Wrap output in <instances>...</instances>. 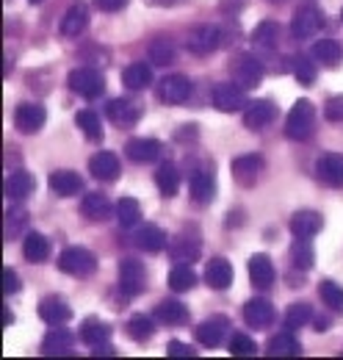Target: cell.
<instances>
[{
    "label": "cell",
    "instance_id": "1",
    "mask_svg": "<svg viewBox=\"0 0 343 360\" xmlns=\"http://www.w3.org/2000/svg\"><path fill=\"white\" fill-rule=\"evenodd\" d=\"M313 131H316V105L310 100H297L285 120V136L291 141H307Z\"/></svg>",
    "mask_w": 343,
    "mask_h": 360
},
{
    "label": "cell",
    "instance_id": "2",
    "mask_svg": "<svg viewBox=\"0 0 343 360\" xmlns=\"http://www.w3.org/2000/svg\"><path fill=\"white\" fill-rule=\"evenodd\" d=\"M67 84H70V89L75 91V94H81L86 100H94V97H100L105 91V78L94 67H78V70H72L70 78H67Z\"/></svg>",
    "mask_w": 343,
    "mask_h": 360
},
{
    "label": "cell",
    "instance_id": "3",
    "mask_svg": "<svg viewBox=\"0 0 343 360\" xmlns=\"http://www.w3.org/2000/svg\"><path fill=\"white\" fill-rule=\"evenodd\" d=\"M58 269L70 277H89L97 271V258L84 247H67L58 255Z\"/></svg>",
    "mask_w": 343,
    "mask_h": 360
},
{
    "label": "cell",
    "instance_id": "4",
    "mask_svg": "<svg viewBox=\"0 0 343 360\" xmlns=\"http://www.w3.org/2000/svg\"><path fill=\"white\" fill-rule=\"evenodd\" d=\"M147 288V269L136 258H122L119 261V291L125 297H138Z\"/></svg>",
    "mask_w": 343,
    "mask_h": 360
},
{
    "label": "cell",
    "instance_id": "5",
    "mask_svg": "<svg viewBox=\"0 0 343 360\" xmlns=\"http://www.w3.org/2000/svg\"><path fill=\"white\" fill-rule=\"evenodd\" d=\"M321 25H324L321 11L316 6H302L291 20V34H294V39H313L321 31Z\"/></svg>",
    "mask_w": 343,
    "mask_h": 360
},
{
    "label": "cell",
    "instance_id": "6",
    "mask_svg": "<svg viewBox=\"0 0 343 360\" xmlns=\"http://www.w3.org/2000/svg\"><path fill=\"white\" fill-rule=\"evenodd\" d=\"M221 28L219 25H200V28H194L191 34H188V39H186V47L194 53V56H208V53H214L221 47Z\"/></svg>",
    "mask_w": 343,
    "mask_h": 360
},
{
    "label": "cell",
    "instance_id": "7",
    "mask_svg": "<svg viewBox=\"0 0 343 360\" xmlns=\"http://www.w3.org/2000/svg\"><path fill=\"white\" fill-rule=\"evenodd\" d=\"M263 75H266V70H263V64L257 61L255 56H238L233 61V81L238 86H244V89H255L257 84L263 81Z\"/></svg>",
    "mask_w": 343,
    "mask_h": 360
},
{
    "label": "cell",
    "instance_id": "8",
    "mask_svg": "<svg viewBox=\"0 0 343 360\" xmlns=\"http://www.w3.org/2000/svg\"><path fill=\"white\" fill-rule=\"evenodd\" d=\"M44 120H47V114H44V108L39 103H20L17 111H14V128L20 134H37V131H42Z\"/></svg>",
    "mask_w": 343,
    "mask_h": 360
},
{
    "label": "cell",
    "instance_id": "9",
    "mask_svg": "<svg viewBox=\"0 0 343 360\" xmlns=\"http://www.w3.org/2000/svg\"><path fill=\"white\" fill-rule=\"evenodd\" d=\"M316 178L330 188H341L343 186V155L338 153H324L316 161Z\"/></svg>",
    "mask_w": 343,
    "mask_h": 360
},
{
    "label": "cell",
    "instance_id": "10",
    "mask_svg": "<svg viewBox=\"0 0 343 360\" xmlns=\"http://www.w3.org/2000/svg\"><path fill=\"white\" fill-rule=\"evenodd\" d=\"M214 105L224 114L241 111L247 105L244 86H238V84H219V86H214Z\"/></svg>",
    "mask_w": 343,
    "mask_h": 360
},
{
    "label": "cell",
    "instance_id": "11",
    "mask_svg": "<svg viewBox=\"0 0 343 360\" xmlns=\"http://www.w3.org/2000/svg\"><path fill=\"white\" fill-rule=\"evenodd\" d=\"M47 186L58 197H78L84 191V178L78 172H72V169H56V172H50Z\"/></svg>",
    "mask_w": 343,
    "mask_h": 360
},
{
    "label": "cell",
    "instance_id": "12",
    "mask_svg": "<svg viewBox=\"0 0 343 360\" xmlns=\"http://www.w3.org/2000/svg\"><path fill=\"white\" fill-rule=\"evenodd\" d=\"M277 117V105L271 100H255V103H247V111H244V125L250 131H263L266 125H271Z\"/></svg>",
    "mask_w": 343,
    "mask_h": 360
},
{
    "label": "cell",
    "instance_id": "13",
    "mask_svg": "<svg viewBox=\"0 0 343 360\" xmlns=\"http://www.w3.org/2000/svg\"><path fill=\"white\" fill-rule=\"evenodd\" d=\"M105 114H108V120L114 122V125H119V128H130V125H136L138 120H141V105L136 103V100H111L108 103V108H105Z\"/></svg>",
    "mask_w": 343,
    "mask_h": 360
},
{
    "label": "cell",
    "instance_id": "14",
    "mask_svg": "<svg viewBox=\"0 0 343 360\" xmlns=\"http://www.w3.org/2000/svg\"><path fill=\"white\" fill-rule=\"evenodd\" d=\"M161 153H164V147L155 139H130L125 147V155L133 164H153L161 158Z\"/></svg>",
    "mask_w": 343,
    "mask_h": 360
},
{
    "label": "cell",
    "instance_id": "15",
    "mask_svg": "<svg viewBox=\"0 0 343 360\" xmlns=\"http://www.w3.org/2000/svg\"><path fill=\"white\" fill-rule=\"evenodd\" d=\"M158 94H161L164 103L180 105V103H186L191 97V81L186 75H167L161 81V86H158Z\"/></svg>",
    "mask_w": 343,
    "mask_h": 360
},
{
    "label": "cell",
    "instance_id": "16",
    "mask_svg": "<svg viewBox=\"0 0 343 360\" xmlns=\"http://www.w3.org/2000/svg\"><path fill=\"white\" fill-rule=\"evenodd\" d=\"M89 172H91V178L103 180V183H114L122 172L119 158L114 153H97V155L89 158Z\"/></svg>",
    "mask_w": 343,
    "mask_h": 360
},
{
    "label": "cell",
    "instance_id": "17",
    "mask_svg": "<svg viewBox=\"0 0 343 360\" xmlns=\"http://www.w3.org/2000/svg\"><path fill=\"white\" fill-rule=\"evenodd\" d=\"M75 347V335L70 330H64L61 324L53 327L42 338V355L53 358V355H70V349Z\"/></svg>",
    "mask_w": 343,
    "mask_h": 360
},
{
    "label": "cell",
    "instance_id": "18",
    "mask_svg": "<svg viewBox=\"0 0 343 360\" xmlns=\"http://www.w3.org/2000/svg\"><path fill=\"white\" fill-rule=\"evenodd\" d=\"M39 319L50 327H58V324H67L72 319V308L61 297H44L39 302Z\"/></svg>",
    "mask_w": 343,
    "mask_h": 360
},
{
    "label": "cell",
    "instance_id": "19",
    "mask_svg": "<svg viewBox=\"0 0 343 360\" xmlns=\"http://www.w3.org/2000/svg\"><path fill=\"white\" fill-rule=\"evenodd\" d=\"M86 25H89V8H86V3H72L67 8V14L61 17V34L70 37V39H78L86 31Z\"/></svg>",
    "mask_w": 343,
    "mask_h": 360
},
{
    "label": "cell",
    "instance_id": "20",
    "mask_svg": "<svg viewBox=\"0 0 343 360\" xmlns=\"http://www.w3.org/2000/svg\"><path fill=\"white\" fill-rule=\"evenodd\" d=\"M244 321L250 324V327H255V330H266V327H271V321H274V308H271V302L268 300H250L247 305H244Z\"/></svg>",
    "mask_w": 343,
    "mask_h": 360
},
{
    "label": "cell",
    "instance_id": "21",
    "mask_svg": "<svg viewBox=\"0 0 343 360\" xmlns=\"http://www.w3.org/2000/svg\"><path fill=\"white\" fill-rule=\"evenodd\" d=\"M260 169H263V158L260 155H238L230 164V172H233V178H235L238 186H252Z\"/></svg>",
    "mask_w": 343,
    "mask_h": 360
},
{
    "label": "cell",
    "instance_id": "22",
    "mask_svg": "<svg viewBox=\"0 0 343 360\" xmlns=\"http://www.w3.org/2000/svg\"><path fill=\"white\" fill-rule=\"evenodd\" d=\"M247 269H250V280H252L255 288H271V283H274V277H277L274 264H271V258H268L266 252L252 255Z\"/></svg>",
    "mask_w": 343,
    "mask_h": 360
},
{
    "label": "cell",
    "instance_id": "23",
    "mask_svg": "<svg viewBox=\"0 0 343 360\" xmlns=\"http://www.w3.org/2000/svg\"><path fill=\"white\" fill-rule=\"evenodd\" d=\"M191 197H194V202H200V205L214 202L216 178L211 169H197V172L191 175Z\"/></svg>",
    "mask_w": 343,
    "mask_h": 360
},
{
    "label": "cell",
    "instance_id": "24",
    "mask_svg": "<svg viewBox=\"0 0 343 360\" xmlns=\"http://www.w3.org/2000/svg\"><path fill=\"white\" fill-rule=\"evenodd\" d=\"M205 283L214 288V291H224L233 285V266L230 261L224 258H211L208 266H205Z\"/></svg>",
    "mask_w": 343,
    "mask_h": 360
},
{
    "label": "cell",
    "instance_id": "25",
    "mask_svg": "<svg viewBox=\"0 0 343 360\" xmlns=\"http://www.w3.org/2000/svg\"><path fill=\"white\" fill-rule=\"evenodd\" d=\"M81 211H84L86 219H91V222H105V219L111 217L114 208H111V202H108L105 194H100V191H89V194H84Z\"/></svg>",
    "mask_w": 343,
    "mask_h": 360
},
{
    "label": "cell",
    "instance_id": "26",
    "mask_svg": "<svg viewBox=\"0 0 343 360\" xmlns=\"http://www.w3.org/2000/svg\"><path fill=\"white\" fill-rule=\"evenodd\" d=\"M133 244H136L138 250H144V252H161V250L167 247V233L158 225H144L136 230Z\"/></svg>",
    "mask_w": 343,
    "mask_h": 360
},
{
    "label": "cell",
    "instance_id": "27",
    "mask_svg": "<svg viewBox=\"0 0 343 360\" xmlns=\"http://www.w3.org/2000/svg\"><path fill=\"white\" fill-rule=\"evenodd\" d=\"M34 188H37V180L25 169H17L6 178V197L8 200H25V197L34 194Z\"/></svg>",
    "mask_w": 343,
    "mask_h": 360
},
{
    "label": "cell",
    "instance_id": "28",
    "mask_svg": "<svg viewBox=\"0 0 343 360\" xmlns=\"http://www.w3.org/2000/svg\"><path fill=\"white\" fill-rule=\"evenodd\" d=\"M266 355H268V358H299L302 347L291 333H277V335L268 338Z\"/></svg>",
    "mask_w": 343,
    "mask_h": 360
},
{
    "label": "cell",
    "instance_id": "29",
    "mask_svg": "<svg viewBox=\"0 0 343 360\" xmlns=\"http://www.w3.org/2000/svg\"><path fill=\"white\" fill-rule=\"evenodd\" d=\"M224 330H227V319H224V316H214V319H205V321L194 330V335H197V341H200L202 347H219L221 338H224Z\"/></svg>",
    "mask_w": 343,
    "mask_h": 360
},
{
    "label": "cell",
    "instance_id": "30",
    "mask_svg": "<svg viewBox=\"0 0 343 360\" xmlns=\"http://www.w3.org/2000/svg\"><path fill=\"white\" fill-rule=\"evenodd\" d=\"M324 225V219H321V214H316V211H297L294 217H291V233L297 236V238H313L318 230Z\"/></svg>",
    "mask_w": 343,
    "mask_h": 360
},
{
    "label": "cell",
    "instance_id": "31",
    "mask_svg": "<svg viewBox=\"0 0 343 360\" xmlns=\"http://www.w3.org/2000/svg\"><path fill=\"white\" fill-rule=\"evenodd\" d=\"M122 81L130 91H141L153 84V67L144 64V61H133L130 67H125L122 72Z\"/></svg>",
    "mask_w": 343,
    "mask_h": 360
},
{
    "label": "cell",
    "instance_id": "32",
    "mask_svg": "<svg viewBox=\"0 0 343 360\" xmlns=\"http://www.w3.org/2000/svg\"><path fill=\"white\" fill-rule=\"evenodd\" d=\"M169 252L174 261L180 264H194L200 258V238H191V236H177L172 238Z\"/></svg>",
    "mask_w": 343,
    "mask_h": 360
},
{
    "label": "cell",
    "instance_id": "33",
    "mask_svg": "<svg viewBox=\"0 0 343 360\" xmlns=\"http://www.w3.org/2000/svg\"><path fill=\"white\" fill-rule=\"evenodd\" d=\"M22 255L31 264H44L50 258V241L44 238L42 233H28L22 241Z\"/></svg>",
    "mask_w": 343,
    "mask_h": 360
},
{
    "label": "cell",
    "instance_id": "34",
    "mask_svg": "<svg viewBox=\"0 0 343 360\" xmlns=\"http://www.w3.org/2000/svg\"><path fill=\"white\" fill-rule=\"evenodd\" d=\"M111 338V327L100 319H86L84 327H81V341L86 347H100V344H108Z\"/></svg>",
    "mask_w": 343,
    "mask_h": 360
},
{
    "label": "cell",
    "instance_id": "35",
    "mask_svg": "<svg viewBox=\"0 0 343 360\" xmlns=\"http://www.w3.org/2000/svg\"><path fill=\"white\" fill-rule=\"evenodd\" d=\"M277 42H280V25L274 20H263L252 31V45L260 50H274Z\"/></svg>",
    "mask_w": 343,
    "mask_h": 360
},
{
    "label": "cell",
    "instance_id": "36",
    "mask_svg": "<svg viewBox=\"0 0 343 360\" xmlns=\"http://www.w3.org/2000/svg\"><path fill=\"white\" fill-rule=\"evenodd\" d=\"M155 319L164 321V324H183L188 319V308L177 300H164L155 305Z\"/></svg>",
    "mask_w": 343,
    "mask_h": 360
},
{
    "label": "cell",
    "instance_id": "37",
    "mask_svg": "<svg viewBox=\"0 0 343 360\" xmlns=\"http://www.w3.org/2000/svg\"><path fill=\"white\" fill-rule=\"evenodd\" d=\"M75 125L84 131L86 139L91 141H103V122H100V114L91 111V108H84L75 114Z\"/></svg>",
    "mask_w": 343,
    "mask_h": 360
},
{
    "label": "cell",
    "instance_id": "38",
    "mask_svg": "<svg viewBox=\"0 0 343 360\" xmlns=\"http://www.w3.org/2000/svg\"><path fill=\"white\" fill-rule=\"evenodd\" d=\"M155 186L164 197H174L177 188H180V172L174 164H161L158 172H155Z\"/></svg>",
    "mask_w": 343,
    "mask_h": 360
},
{
    "label": "cell",
    "instance_id": "39",
    "mask_svg": "<svg viewBox=\"0 0 343 360\" xmlns=\"http://www.w3.org/2000/svg\"><path fill=\"white\" fill-rule=\"evenodd\" d=\"M197 285V274L191 269V264H180V266H174L169 274V288L172 291H177V294H183V291H191Z\"/></svg>",
    "mask_w": 343,
    "mask_h": 360
},
{
    "label": "cell",
    "instance_id": "40",
    "mask_svg": "<svg viewBox=\"0 0 343 360\" xmlns=\"http://www.w3.org/2000/svg\"><path fill=\"white\" fill-rule=\"evenodd\" d=\"M117 219H119V225L122 227L138 225V219H141V205H138V200L122 197V200L117 202Z\"/></svg>",
    "mask_w": 343,
    "mask_h": 360
},
{
    "label": "cell",
    "instance_id": "41",
    "mask_svg": "<svg viewBox=\"0 0 343 360\" xmlns=\"http://www.w3.org/2000/svg\"><path fill=\"white\" fill-rule=\"evenodd\" d=\"M153 333H155V324H153V319L144 314H136L130 316L128 321V335L133 341H150L153 338Z\"/></svg>",
    "mask_w": 343,
    "mask_h": 360
},
{
    "label": "cell",
    "instance_id": "42",
    "mask_svg": "<svg viewBox=\"0 0 343 360\" xmlns=\"http://www.w3.org/2000/svg\"><path fill=\"white\" fill-rule=\"evenodd\" d=\"M291 70H294V78L299 81L302 86H310L313 81H316V61L313 58H307V56H294L291 58Z\"/></svg>",
    "mask_w": 343,
    "mask_h": 360
},
{
    "label": "cell",
    "instance_id": "43",
    "mask_svg": "<svg viewBox=\"0 0 343 360\" xmlns=\"http://www.w3.org/2000/svg\"><path fill=\"white\" fill-rule=\"evenodd\" d=\"M291 261H294L297 269H304V271L313 266L316 252H313V247H310V238H297V241H294V247H291Z\"/></svg>",
    "mask_w": 343,
    "mask_h": 360
},
{
    "label": "cell",
    "instance_id": "44",
    "mask_svg": "<svg viewBox=\"0 0 343 360\" xmlns=\"http://www.w3.org/2000/svg\"><path fill=\"white\" fill-rule=\"evenodd\" d=\"M313 58L324 64H338L341 61V45L335 39H321L313 45Z\"/></svg>",
    "mask_w": 343,
    "mask_h": 360
},
{
    "label": "cell",
    "instance_id": "45",
    "mask_svg": "<svg viewBox=\"0 0 343 360\" xmlns=\"http://www.w3.org/2000/svg\"><path fill=\"white\" fill-rule=\"evenodd\" d=\"M318 294H321L324 305H330L332 311H343V285L332 283V280H321Z\"/></svg>",
    "mask_w": 343,
    "mask_h": 360
},
{
    "label": "cell",
    "instance_id": "46",
    "mask_svg": "<svg viewBox=\"0 0 343 360\" xmlns=\"http://www.w3.org/2000/svg\"><path fill=\"white\" fill-rule=\"evenodd\" d=\"M310 319H313V308H310L307 302H294V305L288 308V314H285V327H288V330H299Z\"/></svg>",
    "mask_w": 343,
    "mask_h": 360
},
{
    "label": "cell",
    "instance_id": "47",
    "mask_svg": "<svg viewBox=\"0 0 343 360\" xmlns=\"http://www.w3.org/2000/svg\"><path fill=\"white\" fill-rule=\"evenodd\" d=\"M150 61L155 64V67H167L174 61V45H172L169 39H155L153 45H150Z\"/></svg>",
    "mask_w": 343,
    "mask_h": 360
},
{
    "label": "cell",
    "instance_id": "48",
    "mask_svg": "<svg viewBox=\"0 0 343 360\" xmlns=\"http://www.w3.org/2000/svg\"><path fill=\"white\" fill-rule=\"evenodd\" d=\"M230 355L233 358H255L257 355V344L250 338V335H233L230 338Z\"/></svg>",
    "mask_w": 343,
    "mask_h": 360
},
{
    "label": "cell",
    "instance_id": "49",
    "mask_svg": "<svg viewBox=\"0 0 343 360\" xmlns=\"http://www.w3.org/2000/svg\"><path fill=\"white\" fill-rule=\"evenodd\" d=\"M324 117H327L330 122H343V94H335V97L327 100V105H324Z\"/></svg>",
    "mask_w": 343,
    "mask_h": 360
},
{
    "label": "cell",
    "instance_id": "50",
    "mask_svg": "<svg viewBox=\"0 0 343 360\" xmlns=\"http://www.w3.org/2000/svg\"><path fill=\"white\" fill-rule=\"evenodd\" d=\"M17 291H20V277L11 266H6L3 269V294L8 297V294H17Z\"/></svg>",
    "mask_w": 343,
    "mask_h": 360
},
{
    "label": "cell",
    "instance_id": "51",
    "mask_svg": "<svg viewBox=\"0 0 343 360\" xmlns=\"http://www.w3.org/2000/svg\"><path fill=\"white\" fill-rule=\"evenodd\" d=\"M167 355H169V358H194V349H191L188 344H183V341H169Z\"/></svg>",
    "mask_w": 343,
    "mask_h": 360
},
{
    "label": "cell",
    "instance_id": "52",
    "mask_svg": "<svg viewBox=\"0 0 343 360\" xmlns=\"http://www.w3.org/2000/svg\"><path fill=\"white\" fill-rule=\"evenodd\" d=\"M94 3V8H100V11H108V14H114V11H122L125 6H128V0H91Z\"/></svg>",
    "mask_w": 343,
    "mask_h": 360
},
{
    "label": "cell",
    "instance_id": "53",
    "mask_svg": "<svg viewBox=\"0 0 343 360\" xmlns=\"http://www.w3.org/2000/svg\"><path fill=\"white\" fill-rule=\"evenodd\" d=\"M91 355H94V358H100V355H108V358H114L117 352H114L108 344H100V347H91Z\"/></svg>",
    "mask_w": 343,
    "mask_h": 360
},
{
    "label": "cell",
    "instance_id": "54",
    "mask_svg": "<svg viewBox=\"0 0 343 360\" xmlns=\"http://www.w3.org/2000/svg\"><path fill=\"white\" fill-rule=\"evenodd\" d=\"M153 6H172V3H177V0H150Z\"/></svg>",
    "mask_w": 343,
    "mask_h": 360
},
{
    "label": "cell",
    "instance_id": "55",
    "mask_svg": "<svg viewBox=\"0 0 343 360\" xmlns=\"http://www.w3.org/2000/svg\"><path fill=\"white\" fill-rule=\"evenodd\" d=\"M14 321V316L8 314V311H3V324H11Z\"/></svg>",
    "mask_w": 343,
    "mask_h": 360
},
{
    "label": "cell",
    "instance_id": "56",
    "mask_svg": "<svg viewBox=\"0 0 343 360\" xmlns=\"http://www.w3.org/2000/svg\"><path fill=\"white\" fill-rule=\"evenodd\" d=\"M268 3H277V6H280V3H285V0H268Z\"/></svg>",
    "mask_w": 343,
    "mask_h": 360
},
{
    "label": "cell",
    "instance_id": "57",
    "mask_svg": "<svg viewBox=\"0 0 343 360\" xmlns=\"http://www.w3.org/2000/svg\"><path fill=\"white\" fill-rule=\"evenodd\" d=\"M31 3H42V0H31Z\"/></svg>",
    "mask_w": 343,
    "mask_h": 360
},
{
    "label": "cell",
    "instance_id": "58",
    "mask_svg": "<svg viewBox=\"0 0 343 360\" xmlns=\"http://www.w3.org/2000/svg\"><path fill=\"white\" fill-rule=\"evenodd\" d=\"M341 20H343V11H341Z\"/></svg>",
    "mask_w": 343,
    "mask_h": 360
}]
</instances>
